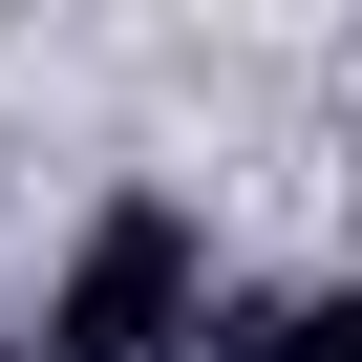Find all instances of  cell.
<instances>
[{"label":"cell","instance_id":"obj_1","mask_svg":"<svg viewBox=\"0 0 362 362\" xmlns=\"http://www.w3.org/2000/svg\"><path fill=\"white\" fill-rule=\"evenodd\" d=\"M192 298H214L192 192H107V214L64 235V277H43V362H170V341H192Z\"/></svg>","mask_w":362,"mask_h":362},{"label":"cell","instance_id":"obj_2","mask_svg":"<svg viewBox=\"0 0 362 362\" xmlns=\"http://www.w3.org/2000/svg\"><path fill=\"white\" fill-rule=\"evenodd\" d=\"M170 362H362V277H214Z\"/></svg>","mask_w":362,"mask_h":362}]
</instances>
